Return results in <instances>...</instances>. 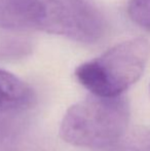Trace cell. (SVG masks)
<instances>
[{
  "label": "cell",
  "instance_id": "obj_1",
  "mask_svg": "<svg viewBox=\"0 0 150 151\" xmlns=\"http://www.w3.org/2000/svg\"><path fill=\"white\" fill-rule=\"evenodd\" d=\"M128 120L130 106L122 95L101 97L90 93L66 111L60 136L71 145L104 149L123 139Z\"/></svg>",
  "mask_w": 150,
  "mask_h": 151
},
{
  "label": "cell",
  "instance_id": "obj_2",
  "mask_svg": "<svg viewBox=\"0 0 150 151\" xmlns=\"http://www.w3.org/2000/svg\"><path fill=\"white\" fill-rule=\"evenodd\" d=\"M150 56V44L144 38L120 42L108 50L79 65L75 77L93 95L121 96L144 72Z\"/></svg>",
  "mask_w": 150,
  "mask_h": 151
},
{
  "label": "cell",
  "instance_id": "obj_3",
  "mask_svg": "<svg viewBox=\"0 0 150 151\" xmlns=\"http://www.w3.org/2000/svg\"><path fill=\"white\" fill-rule=\"evenodd\" d=\"M77 0H0V29L68 37Z\"/></svg>",
  "mask_w": 150,
  "mask_h": 151
},
{
  "label": "cell",
  "instance_id": "obj_4",
  "mask_svg": "<svg viewBox=\"0 0 150 151\" xmlns=\"http://www.w3.org/2000/svg\"><path fill=\"white\" fill-rule=\"evenodd\" d=\"M35 102L36 95L32 86L14 74L0 69V117L27 111Z\"/></svg>",
  "mask_w": 150,
  "mask_h": 151
},
{
  "label": "cell",
  "instance_id": "obj_5",
  "mask_svg": "<svg viewBox=\"0 0 150 151\" xmlns=\"http://www.w3.org/2000/svg\"><path fill=\"white\" fill-rule=\"evenodd\" d=\"M30 44L25 40L0 36V60L22 58L30 52Z\"/></svg>",
  "mask_w": 150,
  "mask_h": 151
},
{
  "label": "cell",
  "instance_id": "obj_6",
  "mask_svg": "<svg viewBox=\"0 0 150 151\" xmlns=\"http://www.w3.org/2000/svg\"><path fill=\"white\" fill-rule=\"evenodd\" d=\"M128 14L137 26L150 31V0H130Z\"/></svg>",
  "mask_w": 150,
  "mask_h": 151
},
{
  "label": "cell",
  "instance_id": "obj_7",
  "mask_svg": "<svg viewBox=\"0 0 150 151\" xmlns=\"http://www.w3.org/2000/svg\"><path fill=\"white\" fill-rule=\"evenodd\" d=\"M115 151H150V129H138L122 139Z\"/></svg>",
  "mask_w": 150,
  "mask_h": 151
}]
</instances>
